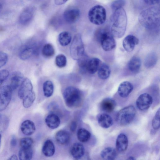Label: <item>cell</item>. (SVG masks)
<instances>
[{"mask_svg": "<svg viewBox=\"0 0 160 160\" xmlns=\"http://www.w3.org/2000/svg\"><path fill=\"white\" fill-rule=\"evenodd\" d=\"M111 32L113 36L121 38L124 35L127 23L126 12L123 8L114 11L110 17Z\"/></svg>", "mask_w": 160, "mask_h": 160, "instance_id": "6da1fadb", "label": "cell"}, {"mask_svg": "<svg viewBox=\"0 0 160 160\" xmlns=\"http://www.w3.org/2000/svg\"><path fill=\"white\" fill-rule=\"evenodd\" d=\"M139 21L147 29L155 30L158 29L159 27V9L155 7L146 9L140 14Z\"/></svg>", "mask_w": 160, "mask_h": 160, "instance_id": "7a4b0ae2", "label": "cell"}, {"mask_svg": "<svg viewBox=\"0 0 160 160\" xmlns=\"http://www.w3.org/2000/svg\"><path fill=\"white\" fill-rule=\"evenodd\" d=\"M18 95L19 98L22 100L25 108H29L32 105L35 99V95L32 82L28 78H26L24 80L20 86Z\"/></svg>", "mask_w": 160, "mask_h": 160, "instance_id": "3957f363", "label": "cell"}, {"mask_svg": "<svg viewBox=\"0 0 160 160\" xmlns=\"http://www.w3.org/2000/svg\"><path fill=\"white\" fill-rule=\"evenodd\" d=\"M63 97L66 105L69 108L78 106L81 100L82 95L80 90L73 87H69L65 89Z\"/></svg>", "mask_w": 160, "mask_h": 160, "instance_id": "277c9868", "label": "cell"}, {"mask_svg": "<svg viewBox=\"0 0 160 160\" xmlns=\"http://www.w3.org/2000/svg\"><path fill=\"white\" fill-rule=\"evenodd\" d=\"M97 36L98 40L105 51H111L115 47V41L112 34L108 31L101 29L98 32Z\"/></svg>", "mask_w": 160, "mask_h": 160, "instance_id": "5b68a950", "label": "cell"}, {"mask_svg": "<svg viewBox=\"0 0 160 160\" xmlns=\"http://www.w3.org/2000/svg\"><path fill=\"white\" fill-rule=\"evenodd\" d=\"M136 113L134 107L127 106L120 110L116 116V121L121 125L125 126L130 123L133 120Z\"/></svg>", "mask_w": 160, "mask_h": 160, "instance_id": "8992f818", "label": "cell"}, {"mask_svg": "<svg viewBox=\"0 0 160 160\" xmlns=\"http://www.w3.org/2000/svg\"><path fill=\"white\" fill-rule=\"evenodd\" d=\"M88 17L90 21L96 25L103 24L106 18L105 9L102 6L97 5L92 7L89 11Z\"/></svg>", "mask_w": 160, "mask_h": 160, "instance_id": "52a82bcc", "label": "cell"}, {"mask_svg": "<svg viewBox=\"0 0 160 160\" xmlns=\"http://www.w3.org/2000/svg\"><path fill=\"white\" fill-rule=\"evenodd\" d=\"M84 46L81 37L77 34L74 37L70 47V53L72 58L78 60L84 54Z\"/></svg>", "mask_w": 160, "mask_h": 160, "instance_id": "ba28073f", "label": "cell"}, {"mask_svg": "<svg viewBox=\"0 0 160 160\" xmlns=\"http://www.w3.org/2000/svg\"><path fill=\"white\" fill-rule=\"evenodd\" d=\"M12 91L8 85L0 87V112L5 110L9 104Z\"/></svg>", "mask_w": 160, "mask_h": 160, "instance_id": "9c48e42d", "label": "cell"}, {"mask_svg": "<svg viewBox=\"0 0 160 160\" xmlns=\"http://www.w3.org/2000/svg\"><path fill=\"white\" fill-rule=\"evenodd\" d=\"M153 101L152 96L147 93L141 94L138 98L136 101L137 108L141 111L148 109L151 105Z\"/></svg>", "mask_w": 160, "mask_h": 160, "instance_id": "30bf717a", "label": "cell"}, {"mask_svg": "<svg viewBox=\"0 0 160 160\" xmlns=\"http://www.w3.org/2000/svg\"><path fill=\"white\" fill-rule=\"evenodd\" d=\"M138 39L132 35H129L124 39L122 45L124 49L128 52H131L133 50L135 45L138 44Z\"/></svg>", "mask_w": 160, "mask_h": 160, "instance_id": "8fae6325", "label": "cell"}, {"mask_svg": "<svg viewBox=\"0 0 160 160\" xmlns=\"http://www.w3.org/2000/svg\"><path fill=\"white\" fill-rule=\"evenodd\" d=\"M128 139L127 136L124 133H120L118 136L116 140L117 150L120 152H124L128 148Z\"/></svg>", "mask_w": 160, "mask_h": 160, "instance_id": "7c38bea8", "label": "cell"}, {"mask_svg": "<svg viewBox=\"0 0 160 160\" xmlns=\"http://www.w3.org/2000/svg\"><path fill=\"white\" fill-rule=\"evenodd\" d=\"M33 11L31 7L25 8L21 13L19 17V22L23 25L28 23L32 20L33 16Z\"/></svg>", "mask_w": 160, "mask_h": 160, "instance_id": "4fadbf2b", "label": "cell"}, {"mask_svg": "<svg viewBox=\"0 0 160 160\" xmlns=\"http://www.w3.org/2000/svg\"><path fill=\"white\" fill-rule=\"evenodd\" d=\"M80 16L79 10L76 8H70L66 10L63 14L65 20L69 23H73L78 19Z\"/></svg>", "mask_w": 160, "mask_h": 160, "instance_id": "5bb4252c", "label": "cell"}, {"mask_svg": "<svg viewBox=\"0 0 160 160\" xmlns=\"http://www.w3.org/2000/svg\"><path fill=\"white\" fill-rule=\"evenodd\" d=\"M24 79L23 75L19 72H15L12 74L8 85L13 91L20 86Z\"/></svg>", "mask_w": 160, "mask_h": 160, "instance_id": "9a60e30c", "label": "cell"}, {"mask_svg": "<svg viewBox=\"0 0 160 160\" xmlns=\"http://www.w3.org/2000/svg\"><path fill=\"white\" fill-rule=\"evenodd\" d=\"M133 88L132 84L128 81H124L119 85L118 92L119 95L122 98L127 97Z\"/></svg>", "mask_w": 160, "mask_h": 160, "instance_id": "2e32d148", "label": "cell"}, {"mask_svg": "<svg viewBox=\"0 0 160 160\" xmlns=\"http://www.w3.org/2000/svg\"><path fill=\"white\" fill-rule=\"evenodd\" d=\"M20 129L22 132L26 135H30L33 134L36 130L34 122L30 120L24 121L21 124Z\"/></svg>", "mask_w": 160, "mask_h": 160, "instance_id": "e0dca14e", "label": "cell"}, {"mask_svg": "<svg viewBox=\"0 0 160 160\" xmlns=\"http://www.w3.org/2000/svg\"><path fill=\"white\" fill-rule=\"evenodd\" d=\"M98 121L99 125L104 128H109L113 123L112 118L108 114L105 113H101L98 115Z\"/></svg>", "mask_w": 160, "mask_h": 160, "instance_id": "ac0fdd59", "label": "cell"}, {"mask_svg": "<svg viewBox=\"0 0 160 160\" xmlns=\"http://www.w3.org/2000/svg\"><path fill=\"white\" fill-rule=\"evenodd\" d=\"M100 62V60L96 58H89L86 64V72L91 74L95 73L99 68Z\"/></svg>", "mask_w": 160, "mask_h": 160, "instance_id": "d6986e66", "label": "cell"}, {"mask_svg": "<svg viewBox=\"0 0 160 160\" xmlns=\"http://www.w3.org/2000/svg\"><path fill=\"white\" fill-rule=\"evenodd\" d=\"M45 121L47 126L52 129L57 128L60 123V119L58 116L53 113L47 116L45 118Z\"/></svg>", "mask_w": 160, "mask_h": 160, "instance_id": "ffe728a7", "label": "cell"}, {"mask_svg": "<svg viewBox=\"0 0 160 160\" xmlns=\"http://www.w3.org/2000/svg\"><path fill=\"white\" fill-rule=\"evenodd\" d=\"M71 153L73 157L77 159L81 158L85 154L84 146L80 143H75L72 147Z\"/></svg>", "mask_w": 160, "mask_h": 160, "instance_id": "44dd1931", "label": "cell"}, {"mask_svg": "<svg viewBox=\"0 0 160 160\" xmlns=\"http://www.w3.org/2000/svg\"><path fill=\"white\" fill-rule=\"evenodd\" d=\"M116 156V150L111 147L104 148L101 153V156L103 160H114Z\"/></svg>", "mask_w": 160, "mask_h": 160, "instance_id": "7402d4cb", "label": "cell"}, {"mask_svg": "<svg viewBox=\"0 0 160 160\" xmlns=\"http://www.w3.org/2000/svg\"><path fill=\"white\" fill-rule=\"evenodd\" d=\"M116 105L115 102L113 99L108 98L102 100L100 106L103 111L110 112L114 110Z\"/></svg>", "mask_w": 160, "mask_h": 160, "instance_id": "603a6c76", "label": "cell"}, {"mask_svg": "<svg viewBox=\"0 0 160 160\" xmlns=\"http://www.w3.org/2000/svg\"><path fill=\"white\" fill-rule=\"evenodd\" d=\"M44 155L47 157L52 156L55 152V147L53 142L50 140H46L44 143L42 148Z\"/></svg>", "mask_w": 160, "mask_h": 160, "instance_id": "cb8c5ba5", "label": "cell"}, {"mask_svg": "<svg viewBox=\"0 0 160 160\" xmlns=\"http://www.w3.org/2000/svg\"><path fill=\"white\" fill-rule=\"evenodd\" d=\"M141 66V60L137 56L132 57L128 62V68L130 71L133 73H137L139 70Z\"/></svg>", "mask_w": 160, "mask_h": 160, "instance_id": "d4e9b609", "label": "cell"}, {"mask_svg": "<svg viewBox=\"0 0 160 160\" xmlns=\"http://www.w3.org/2000/svg\"><path fill=\"white\" fill-rule=\"evenodd\" d=\"M55 139L57 142L59 144L65 145L69 142L70 136L67 132L64 130H60L56 133Z\"/></svg>", "mask_w": 160, "mask_h": 160, "instance_id": "484cf974", "label": "cell"}, {"mask_svg": "<svg viewBox=\"0 0 160 160\" xmlns=\"http://www.w3.org/2000/svg\"><path fill=\"white\" fill-rule=\"evenodd\" d=\"M34 49L33 47L29 45L24 46L19 53V57L22 60H25L30 58L33 54Z\"/></svg>", "mask_w": 160, "mask_h": 160, "instance_id": "4316f807", "label": "cell"}, {"mask_svg": "<svg viewBox=\"0 0 160 160\" xmlns=\"http://www.w3.org/2000/svg\"><path fill=\"white\" fill-rule=\"evenodd\" d=\"M156 54L152 52L148 54L146 57L144 61L145 67L148 68H153L156 65L158 60Z\"/></svg>", "mask_w": 160, "mask_h": 160, "instance_id": "83f0119b", "label": "cell"}, {"mask_svg": "<svg viewBox=\"0 0 160 160\" xmlns=\"http://www.w3.org/2000/svg\"><path fill=\"white\" fill-rule=\"evenodd\" d=\"M98 70V75L100 78L104 80L109 77L111 70L107 64L105 63L102 64Z\"/></svg>", "mask_w": 160, "mask_h": 160, "instance_id": "f1b7e54d", "label": "cell"}, {"mask_svg": "<svg viewBox=\"0 0 160 160\" xmlns=\"http://www.w3.org/2000/svg\"><path fill=\"white\" fill-rule=\"evenodd\" d=\"M32 148H22L18 152L19 160H31L32 156Z\"/></svg>", "mask_w": 160, "mask_h": 160, "instance_id": "f546056e", "label": "cell"}, {"mask_svg": "<svg viewBox=\"0 0 160 160\" xmlns=\"http://www.w3.org/2000/svg\"><path fill=\"white\" fill-rule=\"evenodd\" d=\"M72 37L70 33L67 31L60 33L58 35V41L60 45L62 46L68 45L71 42Z\"/></svg>", "mask_w": 160, "mask_h": 160, "instance_id": "4dcf8cb0", "label": "cell"}, {"mask_svg": "<svg viewBox=\"0 0 160 160\" xmlns=\"http://www.w3.org/2000/svg\"><path fill=\"white\" fill-rule=\"evenodd\" d=\"M77 136L78 139L80 142H85L89 139L91 137V133L85 129L81 128L78 130Z\"/></svg>", "mask_w": 160, "mask_h": 160, "instance_id": "1f68e13d", "label": "cell"}, {"mask_svg": "<svg viewBox=\"0 0 160 160\" xmlns=\"http://www.w3.org/2000/svg\"><path fill=\"white\" fill-rule=\"evenodd\" d=\"M43 90L44 95L46 97H51L52 94L54 86L52 82L50 81H46L43 85Z\"/></svg>", "mask_w": 160, "mask_h": 160, "instance_id": "d6a6232c", "label": "cell"}, {"mask_svg": "<svg viewBox=\"0 0 160 160\" xmlns=\"http://www.w3.org/2000/svg\"><path fill=\"white\" fill-rule=\"evenodd\" d=\"M42 52L44 56L48 58L53 56L55 51L53 46L50 44L48 43L43 47Z\"/></svg>", "mask_w": 160, "mask_h": 160, "instance_id": "836d02e7", "label": "cell"}, {"mask_svg": "<svg viewBox=\"0 0 160 160\" xmlns=\"http://www.w3.org/2000/svg\"><path fill=\"white\" fill-rule=\"evenodd\" d=\"M9 120L5 115L0 114V132L7 129L8 126Z\"/></svg>", "mask_w": 160, "mask_h": 160, "instance_id": "e575fe53", "label": "cell"}, {"mask_svg": "<svg viewBox=\"0 0 160 160\" xmlns=\"http://www.w3.org/2000/svg\"><path fill=\"white\" fill-rule=\"evenodd\" d=\"M55 63L59 68H62L65 66L67 63V59L63 54H59L56 57Z\"/></svg>", "mask_w": 160, "mask_h": 160, "instance_id": "d590c367", "label": "cell"}, {"mask_svg": "<svg viewBox=\"0 0 160 160\" xmlns=\"http://www.w3.org/2000/svg\"><path fill=\"white\" fill-rule=\"evenodd\" d=\"M33 141L32 138L27 137L22 138L20 142V146L22 148H31L33 144Z\"/></svg>", "mask_w": 160, "mask_h": 160, "instance_id": "8d00e7d4", "label": "cell"}, {"mask_svg": "<svg viewBox=\"0 0 160 160\" xmlns=\"http://www.w3.org/2000/svg\"><path fill=\"white\" fill-rule=\"evenodd\" d=\"M160 108L157 111L152 121V126L155 130H157L160 128Z\"/></svg>", "mask_w": 160, "mask_h": 160, "instance_id": "74e56055", "label": "cell"}, {"mask_svg": "<svg viewBox=\"0 0 160 160\" xmlns=\"http://www.w3.org/2000/svg\"><path fill=\"white\" fill-rule=\"evenodd\" d=\"M126 1L124 0H117L112 2L111 5V7L114 12L119 8H123L125 5Z\"/></svg>", "mask_w": 160, "mask_h": 160, "instance_id": "f35d334b", "label": "cell"}, {"mask_svg": "<svg viewBox=\"0 0 160 160\" xmlns=\"http://www.w3.org/2000/svg\"><path fill=\"white\" fill-rule=\"evenodd\" d=\"M9 75V71L6 69L0 70V87Z\"/></svg>", "mask_w": 160, "mask_h": 160, "instance_id": "ab89813d", "label": "cell"}, {"mask_svg": "<svg viewBox=\"0 0 160 160\" xmlns=\"http://www.w3.org/2000/svg\"><path fill=\"white\" fill-rule=\"evenodd\" d=\"M8 58V56L6 53L0 51V68L6 64Z\"/></svg>", "mask_w": 160, "mask_h": 160, "instance_id": "60d3db41", "label": "cell"}, {"mask_svg": "<svg viewBox=\"0 0 160 160\" xmlns=\"http://www.w3.org/2000/svg\"><path fill=\"white\" fill-rule=\"evenodd\" d=\"M144 2L147 4L154 5L159 3L160 0H144Z\"/></svg>", "mask_w": 160, "mask_h": 160, "instance_id": "b9f144b4", "label": "cell"}, {"mask_svg": "<svg viewBox=\"0 0 160 160\" xmlns=\"http://www.w3.org/2000/svg\"><path fill=\"white\" fill-rule=\"evenodd\" d=\"M77 128V124L75 122H72L70 126V129L72 131H74Z\"/></svg>", "mask_w": 160, "mask_h": 160, "instance_id": "7bdbcfd3", "label": "cell"}, {"mask_svg": "<svg viewBox=\"0 0 160 160\" xmlns=\"http://www.w3.org/2000/svg\"><path fill=\"white\" fill-rule=\"evenodd\" d=\"M17 143L16 140L14 137L13 138L11 141V144L12 146H15Z\"/></svg>", "mask_w": 160, "mask_h": 160, "instance_id": "ee69618b", "label": "cell"}, {"mask_svg": "<svg viewBox=\"0 0 160 160\" xmlns=\"http://www.w3.org/2000/svg\"><path fill=\"white\" fill-rule=\"evenodd\" d=\"M77 160H89V158L88 155H85L81 157V158L77 159Z\"/></svg>", "mask_w": 160, "mask_h": 160, "instance_id": "f6af8a7d", "label": "cell"}, {"mask_svg": "<svg viewBox=\"0 0 160 160\" xmlns=\"http://www.w3.org/2000/svg\"><path fill=\"white\" fill-rule=\"evenodd\" d=\"M8 160H18V159L16 155H13Z\"/></svg>", "mask_w": 160, "mask_h": 160, "instance_id": "bcb514c9", "label": "cell"}, {"mask_svg": "<svg viewBox=\"0 0 160 160\" xmlns=\"http://www.w3.org/2000/svg\"><path fill=\"white\" fill-rule=\"evenodd\" d=\"M126 160H137L136 158L132 157V156H130Z\"/></svg>", "mask_w": 160, "mask_h": 160, "instance_id": "7dc6e473", "label": "cell"}, {"mask_svg": "<svg viewBox=\"0 0 160 160\" xmlns=\"http://www.w3.org/2000/svg\"><path fill=\"white\" fill-rule=\"evenodd\" d=\"M3 2L2 1L0 0V9L2 7Z\"/></svg>", "mask_w": 160, "mask_h": 160, "instance_id": "c3c4849f", "label": "cell"}, {"mask_svg": "<svg viewBox=\"0 0 160 160\" xmlns=\"http://www.w3.org/2000/svg\"><path fill=\"white\" fill-rule=\"evenodd\" d=\"M1 138H2L1 135V134H0V147L1 143Z\"/></svg>", "mask_w": 160, "mask_h": 160, "instance_id": "681fc988", "label": "cell"}]
</instances>
